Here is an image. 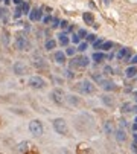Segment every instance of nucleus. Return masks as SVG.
Wrapping results in <instances>:
<instances>
[{
  "label": "nucleus",
  "mask_w": 137,
  "mask_h": 154,
  "mask_svg": "<svg viewBox=\"0 0 137 154\" xmlns=\"http://www.w3.org/2000/svg\"><path fill=\"white\" fill-rule=\"evenodd\" d=\"M75 88L82 95H93L96 92V84L90 80H82L75 85Z\"/></svg>",
  "instance_id": "obj_1"
},
{
  "label": "nucleus",
  "mask_w": 137,
  "mask_h": 154,
  "mask_svg": "<svg viewBox=\"0 0 137 154\" xmlns=\"http://www.w3.org/2000/svg\"><path fill=\"white\" fill-rule=\"evenodd\" d=\"M52 127L53 130L57 131V134H61V136H68L70 130H68V124L64 118H55L52 121Z\"/></svg>",
  "instance_id": "obj_2"
},
{
  "label": "nucleus",
  "mask_w": 137,
  "mask_h": 154,
  "mask_svg": "<svg viewBox=\"0 0 137 154\" xmlns=\"http://www.w3.org/2000/svg\"><path fill=\"white\" fill-rule=\"evenodd\" d=\"M49 98H50V101L53 102V104H57V105H64V104H66L67 95H66V92L63 90V88H53V90L50 92V95H49Z\"/></svg>",
  "instance_id": "obj_3"
},
{
  "label": "nucleus",
  "mask_w": 137,
  "mask_h": 154,
  "mask_svg": "<svg viewBox=\"0 0 137 154\" xmlns=\"http://www.w3.org/2000/svg\"><path fill=\"white\" fill-rule=\"evenodd\" d=\"M29 131H31V134L35 136V137L43 136V133H44V125H43V122H41L40 119H32V121L29 122Z\"/></svg>",
  "instance_id": "obj_4"
},
{
  "label": "nucleus",
  "mask_w": 137,
  "mask_h": 154,
  "mask_svg": "<svg viewBox=\"0 0 137 154\" xmlns=\"http://www.w3.org/2000/svg\"><path fill=\"white\" fill-rule=\"evenodd\" d=\"M90 64V58L87 57H73L70 60V63H68V67L70 69H76V67H87Z\"/></svg>",
  "instance_id": "obj_5"
},
{
  "label": "nucleus",
  "mask_w": 137,
  "mask_h": 154,
  "mask_svg": "<svg viewBox=\"0 0 137 154\" xmlns=\"http://www.w3.org/2000/svg\"><path fill=\"white\" fill-rule=\"evenodd\" d=\"M27 85L31 88H34V90H41V88L46 87V81H44V78H41V76L34 75L29 78V81H27Z\"/></svg>",
  "instance_id": "obj_6"
},
{
  "label": "nucleus",
  "mask_w": 137,
  "mask_h": 154,
  "mask_svg": "<svg viewBox=\"0 0 137 154\" xmlns=\"http://www.w3.org/2000/svg\"><path fill=\"white\" fill-rule=\"evenodd\" d=\"M131 58H133V54H131V49H128V47H120L117 50V54H116V60L117 61H127V63H130Z\"/></svg>",
  "instance_id": "obj_7"
},
{
  "label": "nucleus",
  "mask_w": 137,
  "mask_h": 154,
  "mask_svg": "<svg viewBox=\"0 0 137 154\" xmlns=\"http://www.w3.org/2000/svg\"><path fill=\"white\" fill-rule=\"evenodd\" d=\"M12 72L15 73L17 76H23V75L27 73V66L23 61H15V63H14V66H12Z\"/></svg>",
  "instance_id": "obj_8"
},
{
  "label": "nucleus",
  "mask_w": 137,
  "mask_h": 154,
  "mask_svg": "<svg viewBox=\"0 0 137 154\" xmlns=\"http://www.w3.org/2000/svg\"><path fill=\"white\" fill-rule=\"evenodd\" d=\"M66 102L68 105H73V107H81V105H84V102H82V99L76 95H67L66 98Z\"/></svg>",
  "instance_id": "obj_9"
},
{
  "label": "nucleus",
  "mask_w": 137,
  "mask_h": 154,
  "mask_svg": "<svg viewBox=\"0 0 137 154\" xmlns=\"http://www.w3.org/2000/svg\"><path fill=\"white\" fill-rule=\"evenodd\" d=\"M29 20L31 21H40L43 20V9L41 8H34L29 12Z\"/></svg>",
  "instance_id": "obj_10"
},
{
  "label": "nucleus",
  "mask_w": 137,
  "mask_h": 154,
  "mask_svg": "<svg viewBox=\"0 0 137 154\" xmlns=\"http://www.w3.org/2000/svg\"><path fill=\"white\" fill-rule=\"evenodd\" d=\"M76 154H94V151H93V148H91L88 144L81 142V144H78V147H76Z\"/></svg>",
  "instance_id": "obj_11"
},
{
  "label": "nucleus",
  "mask_w": 137,
  "mask_h": 154,
  "mask_svg": "<svg viewBox=\"0 0 137 154\" xmlns=\"http://www.w3.org/2000/svg\"><path fill=\"white\" fill-rule=\"evenodd\" d=\"M15 47L18 50H27V49H29V43H27V40H26L24 37L18 35L17 40H15Z\"/></svg>",
  "instance_id": "obj_12"
},
{
  "label": "nucleus",
  "mask_w": 137,
  "mask_h": 154,
  "mask_svg": "<svg viewBox=\"0 0 137 154\" xmlns=\"http://www.w3.org/2000/svg\"><path fill=\"white\" fill-rule=\"evenodd\" d=\"M105 92H114V90H117V85H116V83L114 81H111V80H105L104 83H102V85H101Z\"/></svg>",
  "instance_id": "obj_13"
},
{
  "label": "nucleus",
  "mask_w": 137,
  "mask_h": 154,
  "mask_svg": "<svg viewBox=\"0 0 137 154\" xmlns=\"http://www.w3.org/2000/svg\"><path fill=\"white\" fill-rule=\"evenodd\" d=\"M114 136H116V139L119 140V142H125V140L128 139V136H127V131L123 130L122 127L116 128V131H114Z\"/></svg>",
  "instance_id": "obj_14"
},
{
  "label": "nucleus",
  "mask_w": 137,
  "mask_h": 154,
  "mask_svg": "<svg viewBox=\"0 0 137 154\" xmlns=\"http://www.w3.org/2000/svg\"><path fill=\"white\" fill-rule=\"evenodd\" d=\"M58 43L64 47H68V43H70V37L67 35V32H61L58 34Z\"/></svg>",
  "instance_id": "obj_15"
},
{
  "label": "nucleus",
  "mask_w": 137,
  "mask_h": 154,
  "mask_svg": "<svg viewBox=\"0 0 137 154\" xmlns=\"http://www.w3.org/2000/svg\"><path fill=\"white\" fill-rule=\"evenodd\" d=\"M101 102H102V104L105 105V107H113L114 105V98L111 96V95H102L101 96Z\"/></svg>",
  "instance_id": "obj_16"
},
{
  "label": "nucleus",
  "mask_w": 137,
  "mask_h": 154,
  "mask_svg": "<svg viewBox=\"0 0 137 154\" xmlns=\"http://www.w3.org/2000/svg\"><path fill=\"white\" fill-rule=\"evenodd\" d=\"M32 147H34V145L29 142V140H23V142H20V144H18V151H20L21 154H26V153L29 151Z\"/></svg>",
  "instance_id": "obj_17"
},
{
  "label": "nucleus",
  "mask_w": 137,
  "mask_h": 154,
  "mask_svg": "<svg viewBox=\"0 0 137 154\" xmlns=\"http://www.w3.org/2000/svg\"><path fill=\"white\" fill-rule=\"evenodd\" d=\"M66 54L64 52H61V50H57V52H55L53 54V60H55V63H57V64H64L67 60H66Z\"/></svg>",
  "instance_id": "obj_18"
},
{
  "label": "nucleus",
  "mask_w": 137,
  "mask_h": 154,
  "mask_svg": "<svg viewBox=\"0 0 137 154\" xmlns=\"http://www.w3.org/2000/svg\"><path fill=\"white\" fill-rule=\"evenodd\" d=\"M91 80L96 85H102V83L107 80L104 73H91Z\"/></svg>",
  "instance_id": "obj_19"
},
{
  "label": "nucleus",
  "mask_w": 137,
  "mask_h": 154,
  "mask_svg": "<svg viewBox=\"0 0 137 154\" xmlns=\"http://www.w3.org/2000/svg\"><path fill=\"white\" fill-rule=\"evenodd\" d=\"M125 76L130 80H134L136 76H137V66H130L125 69Z\"/></svg>",
  "instance_id": "obj_20"
},
{
  "label": "nucleus",
  "mask_w": 137,
  "mask_h": 154,
  "mask_svg": "<svg viewBox=\"0 0 137 154\" xmlns=\"http://www.w3.org/2000/svg\"><path fill=\"white\" fill-rule=\"evenodd\" d=\"M82 20H84L85 24H88V26L94 24V15H93V12H84V14H82Z\"/></svg>",
  "instance_id": "obj_21"
},
{
  "label": "nucleus",
  "mask_w": 137,
  "mask_h": 154,
  "mask_svg": "<svg viewBox=\"0 0 137 154\" xmlns=\"http://www.w3.org/2000/svg\"><path fill=\"white\" fill-rule=\"evenodd\" d=\"M91 60H93L94 63H102V61L105 60V52H93Z\"/></svg>",
  "instance_id": "obj_22"
},
{
  "label": "nucleus",
  "mask_w": 137,
  "mask_h": 154,
  "mask_svg": "<svg viewBox=\"0 0 137 154\" xmlns=\"http://www.w3.org/2000/svg\"><path fill=\"white\" fill-rule=\"evenodd\" d=\"M34 66H35L37 69H46L47 64H46V61H44L43 58H35V60H34Z\"/></svg>",
  "instance_id": "obj_23"
},
{
  "label": "nucleus",
  "mask_w": 137,
  "mask_h": 154,
  "mask_svg": "<svg viewBox=\"0 0 137 154\" xmlns=\"http://www.w3.org/2000/svg\"><path fill=\"white\" fill-rule=\"evenodd\" d=\"M113 46H114V43L113 41H110V40H107V41H104V44L101 46V52H108V50H111L113 49Z\"/></svg>",
  "instance_id": "obj_24"
},
{
  "label": "nucleus",
  "mask_w": 137,
  "mask_h": 154,
  "mask_svg": "<svg viewBox=\"0 0 137 154\" xmlns=\"http://www.w3.org/2000/svg\"><path fill=\"white\" fill-rule=\"evenodd\" d=\"M55 47H57V40H52V38H49V40L44 43V49H46V50H53Z\"/></svg>",
  "instance_id": "obj_25"
},
{
  "label": "nucleus",
  "mask_w": 137,
  "mask_h": 154,
  "mask_svg": "<svg viewBox=\"0 0 137 154\" xmlns=\"http://www.w3.org/2000/svg\"><path fill=\"white\" fill-rule=\"evenodd\" d=\"M120 111L122 113H130V111H133V105L130 104V102H123L122 107H120Z\"/></svg>",
  "instance_id": "obj_26"
},
{
  "label": "nucleus",
  "mask_w": 137,
  "mask_h": 154,
  "mask_svg": "<svg viewBox=\"0 0 137 154\" xmlns=\"http://www.w3.org/2000/svg\"><path fill=\"white\" fill-rule=\"evenodd\" d=\"M60 26H61V29H63L64 32H67V31H72V24L68 23L67 20H63V21H61V24H60Z\"/></svg>",
  "instance_id": "obj_27"
},
{
  "label": "nucleus",
  "mask_w": 137,
  "mask_h": 154,
  "mask_svg": "<svg viewBox=\"0 0 137 154\" xmlns=\"http://www.w3.org/2000/svg\"><path fill=\"white\" fill-rule=\"evenodd\" d=\"M87 49H88V43H87V41H81V43L78 44V47H76L78 52H85Z\"/></svg>",
  "instance_id": "obj_28"
},
{
  "label": "nucleus",
  "mask_w": 137,
  "mask_h": 154,
  "mask_svg": "<svg viewBox=\"0 0 137 154\" xmlns=\"http://www.w3.org/2000/svg\"><path fill=\"white\" fill-rule=\"evenodd\" d=\"M76 52H78V50H76V47L68 46V47L66 49V52H64V54H66L67 57H75V54H76Z\"/></svg>",
  "instance_id": "obj_29"
},
{
  "label": "nucleus",
  "mask_w": 137,
  "mask_h": 154,
  "mask_svg": "<svg viewBox=\"0 0 137 154\" xmlns=\"http://www.w3.org/2000/svg\"><path fill=\"white\" fill-rule=\"evenodd\" d=\"M104 128H105V131H107L108 134H111V133H113V122H111V121H107L105 125H104Z\"/></svg>",
  "instance_id": "obj_30"
},
{
  "label": "nucleus",
  "mask_w": 137,
  "mask_h": 154,
  "mask_svg": "<svg viewBox=\"0 0 137 154\" xmlns=\"http://www.w3.org/2000/svg\"><path fill=\"white\" fill-rule=\"evenodd\" d=\"M21 9H23V14H27V15H29L31 6H29V3H27V2H23V3H21Z\"/></svg>",
  "instance_id": "obj_31"
},
{
  "label": "nucleus",
  "mask_w": 137,
  "mask_h": 154,
  "mask_svg": "<svg viewBox=\"0 0 137 154\" xmlns=\"http://www.w3.org/2000/svg\"><path fill=\"white\" fill-rule=\"evenodd\" d=\"M23 15V9H21V5L15 8V11H14V18H18Z\"/></svg>",
  "instance_id": "obj_32"
},
{
  "label": "nucleus",
  "mask_w": 137,
  "mask_h": 154,
  "mask_svg": "<svg viewBox=\"0 0 137 154\" xmlns=\"http://www.w3.org/2000/svg\"><path fill=\"white\" fill-rule=\"evenodd\" d=\"M104 38H99V40H96L94 43H93V49H96V50H98V49H101V46L104 44Z\"/></svg>",
  "instance_id": "obj_33"
},
{
  "label": "nucleus",
  "mask_w": 137,
  "mask_h": 154,
  "mask_svg": "<svg viewBox=\"0 0 137 154\" xmlns=\"http://www.w3.org/2000/svg\"><path fill=\"white\" fill-rule=\"evenodd\" d=\"M70 41H73L75 44H79V43H81V38H79L78 34H73V35L70 37Z\"/></svg>",
  "instance_id": "obj_34"
},
{
  "label": "nucleus",
  "mask_w": 137,
  "mask_h": 154,
  "mask_svg": "<svg viewBox=\"0 0 137 154\" xmlns=\"http://www.w3.org/2000/svg\"><path fill=\"white\" fill-rule=\"evenodd\" d=\"M96 40H98V37H96L94 34H88L87 35V43H94Z\"/></svg>",
  "instance_id": "obj_35"
},
{
  "label": "nucleus",
  "mask_w": 137,
  "mask_h": 154,
  "mask_svg": "<svg viewBox=\"0 0 137 154\" xmlns=\"http://www.w3.org/2000/svg\"><path fill=\"white\" fill-rule=\"evenodd\" d=\"M113 72H114V70H113L111 66H105V67H104V75H113Z\"/></svg>",
  "instance_id": "obj_36"
},
{
  "label": "nucleus",
  "mask_w": 137,
  "mask_h": 154,
  "mask_svg": "<svg viewBox=\"0 0 137 154\" xmlns=\"http://www.w3.org/2000/svg\"><path fill=\"white\" fill-rule=\"evenodd\" d=\"M78 35H79V38H87L88 34H87L85 29H79V31H78Z\"/></svg>",
  "instance_id": "obj_37"
},
{
  "label": "nucleus",
  "mask_w": 137,
  "mask_h": 154,
  "mask_svg": "<svg viewBox=\"0 0 137 154\" xmlns=\"http://www.w3.org/2000/svg\"><path fill=\"white\" fill-rule=\"evenodd\" d=\"M52 21H53V18H52V15H46V17L43 18V23H44V24H50Z\"/></svg>",
  "instance_id": "obj_38"
},
{
  "label": "nucleus",
  "mask_w": 137,
  "mask_h": 154,
  "mask_svg": "<svg viewBox=\"0 0 137 154\" xmlns=\"http://www.w3.org/2000/svg\"><path fill=\"white\" fill-rule=\"evenodd\" d=\"M61 24V20L60 18H53V21H52V28H58Z\"/></svg>",
  "instance_id": "obj_39"
},
{
  "label": "nucleus",
  "mask_w": 137,
  "mask_h": 154,
  "mask_svg": "<svg viewBox=\"0 0 137 154\" xmlns=\"http://www.w3.org/2000/svg\"><path fill=\"white\" fill-rule=\"evenodd\" d=\"M66 76H67L68 80H73V76H75V73H73L72 70H67V72H66Z\"/></svg>",
  "instance_id": "obj_40"
},
{
  "label": "nucleus",
  "mask_w": 137,
  "mask_h": 154,
  "mask_svg": "<svg viewBox=\"0 0 137 154\" xmlns=\"http://www.w3.org/2000/svg\"><path fill=\"white\" fill-rule=\"evenodd\" d=\"M26 154H40V153H38V150H37L35 147H32V148H31L29 151H27Z\"/></svg>",
  "instance_id": "obj_41"
},
{
  "label": "nucleus",
  "mask_w": 137,
  "mask_h": 154,
  "mask_svg": "<svg viewBox=\"0 0 137 154\" xmlns=\"http://www.w3.org/2000/svg\"><path fill=\"white\" fill-rule=\"evenodd\" d=\"M130 63H131V66H136V64H137V55H134V57L131 58Z\"/></svg>",
  "instance_id": "obj_42"
},
{
  "label": "nucleus",
  "mask_w": 137,
  "mask_h": 154,
  "mask_svg": "<svg viewBox=\"0 0 137 154\" xmlns=\"http://www.w3.org/2000/svg\"><path fill=\"white\" fill-rule=\"evenodd\" d=\"M5 12H6V9H3V8H0V18H2V17L5 15Z\"/></svg>",
  "instance_id": "obj_43"
},
{
  "label": "nucleus",
  "mask_w": 137,
  "mask_h": 154,
  "mask_svg": "<svg viewBox=\"0 0 137 154\" xmlns=\"http://www.w3.org/2000/svg\"><path fill=\"white\" fill-rule=\"evenodd\" d=\"M12 2H14V3H15L17 6H20V5H21V0H12Z\"/></svg>",
  "instance_id": "obj_44"
},
{
  "label": "nucleus",
  "mask_w": 137,
  "mask_h": 154,
  "mask_svg": "<svg viewBox=\"0 0 137 154\" xmlns=\"http://www.w3.org/2000/svg\"><path fill=\"white\" fill-rule=\"evenodd\" d=\"M133 131L137 133V124H133Z\"/></svg>",
  "instance_id": "obj_45"
},
{
  "label": "nucleus",
  "mask_w": 137,
  "mask_h": 154,
  "mask_svg": "<svg viewBox=\"0 0 137 154\" xmlns=\"http://www.w3.org/2000/svg\"><path fill=\"white\" fill-rule=\"evenodd\" d=\"M133 111L137 114V104H136V105H133Z\"/></svg>",
  "instance_id": "obj_46"
},
{
  "label": "nucleus",
  "mask_w": 137,
  "mask_h": 154,
  "mask_svg": "<svg viewBox=\"0 0 137 154\" xmlns=\"http://www.w3.org/2000/svg\"><path fill=\"white\" fill-rule=\"evenodd\" d=\"M104 3H105V5H110V3H111V0H104Z\"/></svg>",
  "instance_id": "obj_47"
},
{
  "label": "nucleus",
  "mask_w": 137,
  "mask_h": 154,
  "mask_svg": "<svg viewBox=\"0 0 137 154\" xmlns=\"http://www.w3.org/2000/svg\"><path fill=\"white\" fill-rule=\"evenodd\" d=\"M134 144H136V145H137V133H136V134H134Z\"/></svg>",
  "instance_id": "obj_48"
},
{
  "label": "nucleus",
  "mask_w": 137,
  "mask_h": 154,
  "mask_svg": "<svg viewBox=\"0 0 137 154\" xmlns=\"http://www.w3.org/2000/svg\"><path fill=\"white\" fill-rule=\"evenodd\" d=\"M3 3H5V5H9V3H11V0H3Z\"/></svg>",
  "instance_id": "obj_49"
},
{
  "label": "nucleus",
  "mask_w": 137,
  "mask_h": 154,
  "mask_svg": "<svg viewBox=\"0 0 137 154\" xmlns=\"http://www.w3.org/2000/svg\"><path fill=\"white\" fill-rule=\"evenodd\" d=\"M134 124H137V116H136V119H134Z\"/></svg>",
  "instance_id": "obj_50"
},
{
  "label": "nucleus",
  "mask_w": 137,
  "mask_h": 154,
  "mask_svg": "<svg viewBox=\"0 0 137 154\" xmlns=\"http://www.w3.org/2000/svg\"><path fill=\"white\" fill-rule=\"evenodd\" d=\"M136 102H137V95H136Z\"/></svg>",
  "instance_id": "obj_51"
},
{
  "label": "nucleus",
  "mask_w": 137,
  "mask_h": 154,
  "mask_svg": "<svg viewBox=\"0 0 137 154\" xmlns=\"http://www.w3.org/2000/svg\"><path fill=\"white\" fill-rule=\"evenodd\" d=\"M136 80H137V76H136Z\"/></svg>",
  "instance_id": "obj_52"
}]
</instances>
